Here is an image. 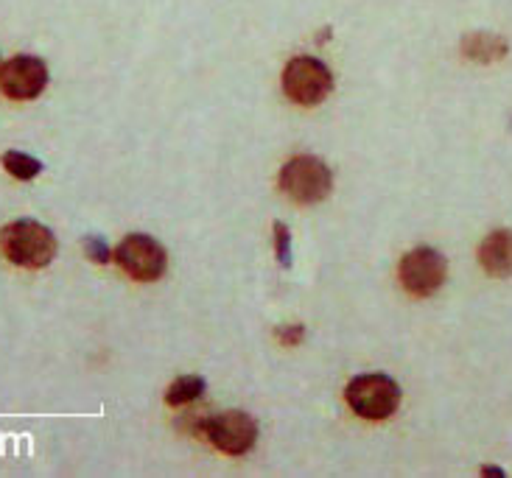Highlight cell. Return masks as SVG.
I'll list each match as a JSON object with an SVG mask.
<instances>
[{"label": "cell", "instance_id": "obj_1", "mask_svg": "<svg viewBox=\"0 0 512 478\" xmlns=\"http://www.w3.org/2000/svg\"><path fill=\"white\" fill-rule=\"evenodd\" d=\"M0 252L14 266L45 269L56 258V235L40 221H12L0 230Z\"/></svg>", "mask_w": 512, "mask_h": 478}, {"label": "cell", "instance_id": "obj_2", "mask_svg": "<svg viewBox=\"0 0 512 478\" xmlns=\"http://www.w3.org/2000/svg\"><path fill=\"white\" fill-rule=\"evenodd\" d=\"M345 400L361 420H375L378 423V420H387L398 411V406H401V386H398V381H392L389 375L370 372V375H359V378L347 383Z\"/></svg>", "mask_w": 512, "mask_h": 478}, {"label": "cell", "instance_id": "obj_3", "mask_svg": "<svg viewBox=\"0 0 512 478\" xmlns=\"http://www.w3.org/2000/svg\"><path fill=\"white\" fill-rule=\"evenodd\" d=\"M280 191L297 205H317L333 188V174L317 157H294L280 168Z\"/></svg>", "mask_w": 512, "mask_h": 478}, {"label": "cell", "instance_id": "obj_4", "mask_svg": "<svg viewBox=\"0 0 512 478\" xmlns=\"http://www.w3.org/2000/svg\"><path fill=\"white\" fill-rule=\"evenodd\" d=\"M283 90L294 104L317 107L319 101L331 96L333 73L314 56H294L283 70Z\"/></svg>", "mask_w": 512, "mask_h": 478}, {"label": "cell", "instance_id": "obj_5", "mask_svg": "<svg viewBox=\"0 0 512 478\" xmlns=\"http://www.w3.org/2000/svg\"><path fill=\"white\" fill-rule=\"evenodd\" d=\"M202 439L227 456H244L258 442V423L247 411H219L202 423Z\"/></svg>", "mask_w": 512, "mask_h": 478}, {"label": "cell", "instance_id": "obj_6", "mask_svg": "<svg viewBox=\"0 0 512 478\" xmlns=\"http://www.w3.org/2000/svg\"><path fill=\"white\" fill-rule=\"evenodd\" d=\"M115 263L138 283H154L166 274L168 255L152 235H126L115 249Z\"/></svg>", "mask_w": 512, "mask_h": 478}, {"label": "cell", "instance_id": "obj_7", "mask_svg": "<svg viewBox=\"0 0 512 478\" xmlns=\"http://www.w3.org/2000/svg\"><path fill=\"white\" fill-rule=\"evenodd\" d=\"M445 274H448V263L431 246H417L412 252H406L401 258V266H398L401 286L412 297H431V294H437L443 288Z\"/></svg>", "mask_w": 512, "mask_h": 478}, {"label": "cell", "instance_id": "obj_8", "mask_svg": "<svg viewBox=\"0 0 512 478\" xmlns=\"http://www.w3.org/2000/svg\"><path fill=\"white\" fill-rule=\"evenodd\" d=\"M48 87V68L40 56H12L0 65V90L12 101H31Z\"/></svg>", "mask_w": 512, "mask_h": 478}, {"label": "cell", "instance_id": "obj_9", "mask_svg": "<svg viewBox=\"0 0 512 478\" xmlns=\"http://www.w3.org/2000/svg\"><path fill=\"white\" fill-rule=\"evenodd\" d=\"M479 263L490 277H510L512 274V230H493L479 244Z\"/></svg>", "mask_w": 512, "mask_h": 478}, {"label": "cell", "instance_id": "obj_10", "mask_svg": "<svg viewBox=\"0 0 512 478\" xmlns=\"http://www.w3.org/2000/svg\"><path fill=\"white\" fill-rule=\"evenodd\" d=\"M462 56L471 59V62H479V65H490V62H499L507 56L510 45L499 34H490V31H473V34H465L462 40Z\"/></svg>", "mask_w": 512, "mask_h": 478}, {"label": "cell", "instance_id": "obj_11", "mask_svg": "<svg viewBox=\"0 0 512 478\" xmlns=\"http://www.w3.org/2000/svg\"><path fill=\"white\" fill-rule=\"evenodd\" d=\"M205 389H208L205 378H199V375H182V378H177V381L168 386L166 403L168 406H188V403H194V400L205 395Z\"/></svg>", "mask_w": 512, "mask_h": 478}, {"label": "cell", "instance_id": "obj_12", "mask_svg": "<svg viewBox=\"0 0 512 478\" xmlns=\"http://www.w3.org/2000/svg\"><path fill=\"white\" fill-rule=\"evenodd\" d=\"M0 163H3V168H6L14 179H23V182L40 177L42 171L40 160L31 157V154H23V151H6V154L0 157Z\"/></svg>", "mask_w": 512, "mask_h": 478}, {"label": "cell", "instance_id": "obj_13", "mask_svg": "<svg viewBox=\"0 0 512 478\" xmlns=\"http://www.w3.org/2000/svg\"><path fill=\"white\" fill-rule=\"evenodd\" d=\"M275 255L283 269L291 266V230L283 221H275Z\"/></svg>", "mask_w": 512, "mask_h": 478}, {"label": "cell", "instance_id": "obj_14", "mask_svg": "<svg viewBox=\"0 0 512 478\" xmlns=\"http://www.w3.org/2000/svg\"><path fill=\"white\" fill-rule=\"evenodd\" d=\"M84 252H87V258L93 260V263H101V266L112 260L110 246L104 244L101 238H96V235H87V238H84Z\"/></svg>", "mask_w": 512, "mask_h": 478}, {"label": "cell", "instance_id": "obj_15", "mask_svg": "<svg viewBox=\"0 0 512 478\" xmlns=\"http://www.w3.org/2000/svg\"><path fill=\"white\" fill-rule=\"evenodd\" d=\"M275 339L286 347H297L305 339V328L303 325H283L275 330Z\"/></svg>", "mask_w": 512, "mask_h": 478}, {"label": "cell", "instance_id": "obj_16", "mask_svg": "<svg viewBox=\"0 0 512 478\" xmlns=\"http://www.w3.org/2000/svg\"><path fill=\"white\" fill-rule=\"evenodd\" d=\"M482 476H496V478H504L507 473L501 470V467H482Z\"/></svg>", "mask_w": 512, "mask_h": 478}]
</instances>
